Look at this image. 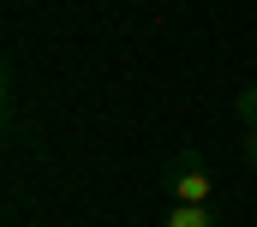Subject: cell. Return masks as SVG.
<instances>
[{
  "label": "cell",
  "instance_id": "1",
  "mask_svg": "<svg viewBox=\"0 0 257 227\" xmlns=\"http://www.w3.org/2000/svg\"><path fill=\"white\" fill-rule=\"evenodd\" d=\"M162 191H168V203H209V197H215V173L203 168V156L180 150V156H168V168H162Z\"/></svg>",
  "mask_w": 257,
  "mask_h": 227
},
{
  "label": "cell",
  "instance_id": "2",
  "mask_svg": "<svg viewBox=\"0 0 257 227\" xmlns=\"http://www.w3.org/2000/svg\"><path fill=\"white\" fill-rule=\"evenodd\" d=\"M168 227H221L209 203H168Z\"/></svg>",
  "mask_w": 257,
  "mask_h": 227
},
{
  "label": "cell",
  "instance_id": "3",
  "mask_svg": "<svg viewBox=\"0 0 257 227\" xmlns=\"http://www.w3.org/2000/svg\"><path fill=\"white\" fill-rule=\"evenodd\" d=\"M233 113H239V126H245V132H257V84H245V90H239Z\"/></svg>",
  "mask_w": 257,
  "mask_h": 227
},
{
  "label": "cell",
  "instance_id": "4",
  "mask_svg": "<svg viewBox=\"0 0 257 227\" xmlns=\"http://www.w3.org/2000/svg\"><path fill=\"white\" fill-rule=\"evenodd\" d=\"M239 150H245V162L257 168V132H245V138H239Z\"/></svg>",
  "mask_w": 257,
  "mask_h": 227
}]
</instances>
